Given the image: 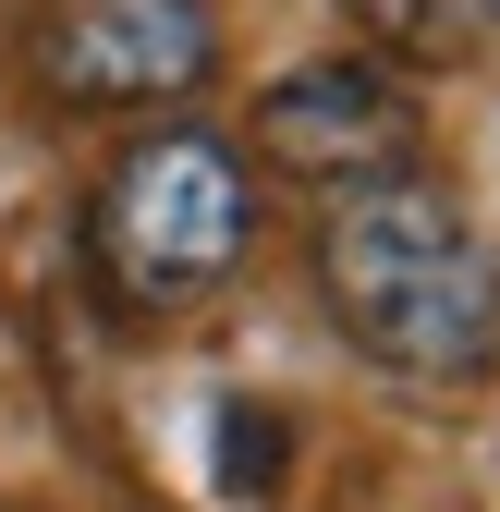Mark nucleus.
<instances>
[{
	"label": "nucleus",
	"instance_id": "obj_1",
	"mask_svg": "<svg viewBox=\"0 0 500 512\" xmlns=\"http://www.w3.org/2000/svg\"><path fill=\"white\" fill-rule=\"evenodd\" d=\"M318 305L366 366L415 378V391H452L500 354V256L440 171H379L330 196Z\"/></svg>",
	"mask_w": 500,
	"mask_h": 512
},
{
	"label": "nucleus",
	"instance_id": "obj_2",
	"mask_svg": "<svg viewBox=\"0 0 500 512\" xmlns=\"http://www.w3.org/2000/svg\"><path fill=\"white\" fill-rule=\"evenodd\" d=\"M86 256H98V293L122 317H183V305L232 293L244 256H257V171H244V147L208 135V122H147L98 171Z\"/></svg>",
	"mask_w": 500,
	"mask_h": 512
},
{
	"label": "nucleus",
	"instance_id": "obj_3",
	"mask_svg": "<svg viewBox=\"0 0 500 512\" xmlns=\"http://www.w3.org/2000/svg\"><path fill=\"white\" fill-rule=\"evenodd\" d=\"M220 61L208 0H61L37 25V74L61 110H159L196 98Z\"/></svg>",
	"mask_w": 500,
	"mask_h": 512
},
{
	"label": "nucleus",
	"instance_id": "obj_4",
	"mask_svg": "<svg viewBox=\"0 0 500 512\" xmlns=\"http://www.w3.org/2000/svg\"><path fill=\"white\" fill-rule=\"evenodd\" d=\"M257 159L293 183H379L415 171V98H391L379 61H305L257 98Z\"/></svg>",
	"mask_w": 500,
	"mask_h": 512
},
{
	"label": "nucleus",
	"instance_id": "obj_5",
	"mask_svg": "<svg viewBox=\"0 0 500 512\" xmlns=\"http://www.w3.org/2000/svg\"><path fill=\"white\" fill-rule=\"evenodd\" d=\"M281 452H293V439H281V415H257V403H220V427H208V464H220V500H269L281 488Z\"/></svg>",
	"mask_w": 500,
	"mask_h": 512
},
{
	"label": "nucleus",
	"instance_id": "obj_6",
	"mask_svg": "<svg viewBox=\"0 0 500 512\" xmlns=\"http://www.w3.org/2000/svg\"><path fill=\"white\" fill-rule=\"evenodd\" d=\"M366 25H379V37H403L415 61H452V49L476 37V13H464V0H366Z\"/></svg>",
	"mask_w": 500,
	"mask_h": 512
}]
</instances>
